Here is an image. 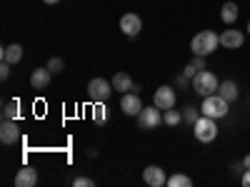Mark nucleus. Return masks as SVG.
I'll return each mask as SVG.
<instances>
[{
    "label": "nucleus",
    "mask_w": 250,
    "mask_h": 187,
    "mask_svg": "<svg viewBox=\"0 0 250 187\" xmlns=\"http://www.w3.org/2000/svg\"><path fill=\"white\" fill-rule=\"evenodd\" d=\"M120 30L128 35V37H135V35L143 30V20H140V15H135V13H125V15L120 18Z\"/></svg>",
    "instance_id": "9"
},
{
    "label": "nucleus",
    "mask_w": 250,
    "mask_h": 187,
    "mask_svg": "<svg viewBox=\"0 0 250 187\" xmlns=\"http://www.w3.org/2000/svg\"><path fill=\"white\" fill-rule=\"evenodd\" d=\"M143 180L148 182L150 187H163L165 182H168V177H165L163 168H158V165H150V168L143 170Z\"/></svg>",
    "instance_id": "12"
},
{
    "label": "nucleus",
    "mask_w": 250,
    "mask_h": 187,
    "mask_svg": "<svg viewBox=\"0 0 250 187\" xmlns=\"http://www.w3.org/2000/svg\"><path fill=\"white\" fill-rule=\"evenodd\" d=\"M0 55H3V60L10 62V65H18V62L23 60V45H18V43L5 45L3 50H0Z\"/></svg>",
    "instance_id": "16"
},
{
    "label": "nucleus",
    "mask_w": 250,
    "mask_h": 187,
    "mask_svg": "<svg viewBox=\"0 0 250 187\" xmlns=\"http://www.w3.org/2000/svg\"><path fill=\"white\" fill-rule=\"evenodd\" d=\"M218 45H220V35H218L215 30H200V33L190 40L193 55H203V57H208L210 53H215Z\"/></svg>",
    "instance_id": "1"
},
{
    "label": "nucleus",
    "mask_w": 250,
    "mask_h": 187,
    "mask_svg": "<svg viewBox=\"0 0 250 187\" xmlns=\"http://www.w3.org/2000/svg\"><path fill=\"white\" fill-rule=\"evenodd\" d=\"M38 182V170L35 168H20L15 175V187H35Z\"/></svg>",
    "instance_id": "13"
},
{
    "label": "nucleus",
    "mask_w": 250,
    "mask_h": 187,
    "mask_svg": "<svg viewBox=\"0 0 250 187\" xmlns=\"http://www.w3.org/2000/svg\"><path fill=\"white\" fill-rule=\"evenodd\" d=\"M198 117H200V112H198V108H193V105L183 110V120H185V122H190V125H195V120H198Z\"/></svg>",
    "instance_id": "24"
},
{
    "label": "nucleus",
    "mask_w": 250,
    "mask_h": 187,
    "mask_svg": "<svg viewBox=\"0 0 250 187\" xmlns=\"http://www.w3.org/2000/svg\"><path fill=\"white\" fill-rule=\"evenodd\" d=\"M228 105H230V102H228L223 95H208V97H203V105H200V112L203 115H208V117H225L228 115V110H230V108H228Z\"/></svg>",
    "instance_id": "2"
},
{
    "label": "nucleus",
    "mask_w": 250,
    "mask_h": 187,
    "mask_svg": "<svg viewBox=\"0 0 250 187\" xmlns=\"http://www.w3.org/2000/svg\"><path fill=\"white\" fill-rule=\"evenodd\" d=\"M163 110L160 108H143L140 110V115H138V128L140 130H155L158 125L163 122V115H160Z\"/></svg>",
    "instance_id": "6"
},
{
    "label": "nucleus",
    "mask_w": 250,
    "mask_h": 187,
    "mask_svg": "<svg viewBox=\"0 0 250 187\" xmlns=\"http://www.w3.org/2000/svg\"><path fill=\"white\" fill-rule=\"evenodd\" d=\"M218 95H223L228 102H235L240 93H238V85H235L233 80H223L220 85H218Z\"/></svg>",
    "instance_id": "18"
},
{
    "label": "nucleus",
    "mask_w": 250,
    "mask_h": 187,
    "mask_svg": "<svg viewBox=\"0 0 250 187\" xmlns=\"http://www.w3.org/2000/svg\"><path fill=\"white\" fill-rule=\"evenodd\" d=\"M240 182H243V187H250V170H245L240 175Z\"/></svg>",
    "instance_id": "28"
},
{
    "label": "nucleus",
    "mask_w": 250,
    "mask_h": 187,
    "mask_svg": "<svg viewBox=\"0 0 250 187\" xmlns=\"http://www.w3.org/2000/svg\"><path fill=\"white\" fill-rule=\"evenodd\" d=\"M153 105L160 108L163 112H165V110H170V108H175V90H173L170 85L158 88L155 95H153Z\"/></svg>",
    "instance_id": "7"
},
{
    "label": "nucleus",
    "mask_w": 250,
    "mask_h": 187,
    "mask_svg": "<svg viewBox=\"0 0 250 187\" xmlns=\"http://www.w3.org/2000/svg\"><path fill=\"white\" fill-rule=\"evenodd\" d=\"M93 120L98 125H103L108 120V110H105V102H93Z\"/></svg>",
    "instance_id": "20"
},
{
    "label": "nucleus",
    "mask_w": 250,
    "mask_h": 187,
    "mask_svg": "<svg viewBox=\"0 0 250 187\" xmlns=\"http://www.w3.org/2000/svg\"><path fill=\"white\" fill-rule=\"evenodd\" d=\"M233 172H235V175H243V172H245V162H235V165H233Z\"/></svg>",
    "instance_id": "27"
},
{
    "label": "nucleus",
    "mask_w": 250,
    "mask_h": 187,
    "mask_svg": "<svg viewBox=\"0 0 250 187\" xmlns=\"http://www.w3.org/2000/svg\"><path fill=\"white\" fill-rule=\"evenodd\" d=\"M20 140V130L15 120H3L0 122V142L3 145H15Z\"/></svg>",
    "instance_id": "10"
},
{
    "label": "nucleus",
    "mask_w": 250,
    "mask_h": 187,
    "mask_svg": "<svg viewBox=\"0 0 250 187\" xmlns=\"http://www.w3.org/2000/svg\"><path fill=\"white\" fill-rule=\"evenodd\" d=\"M3 120H18V102L15 100L3 105Z\"/></svg>",
    "instance_id": "21"
},
{
    "label": "nucleus",
    "mask_w": 250,
    "mask_h": 187,
    "mask_svg": "<svg viewBox=\"0 0 250 187\" xmlns=\"http://www.w3.org/2000/svg\"><path fill=\"white\" fill-rule=\"evenodd\" d=\"M120 108L125 115H130V117H138L140 110H143V102L138 97V93H123V100H120Z\"/></svg>",
    "instance_id": "11"
},
{
    "label": "nucleus",
    "mask_w": 250,
    "mask_h": 187,
    "mask_svg": "<svg viewBox=\"0 0 250 187\" xmlns=\"http://www.w3.org/2000/svg\"><path fill=\"white\" fill-rule=\"evenodd\" d=\"M248 33H250V20H248Z\"/></svg>",
    "instance_id": "31"
},
{
    "label": "nucleus",
    "mask_w": 250,
    "mask_h": 187,
    "mask_svg": "<svg viewBox=\"0 0 250 187\" xmlns=\"http://www.w3.org/2000/svg\"><path fill=\"white\" fill-rule=\"evenodd\" d=\"M193 132H195V140L200 142H213L218 137V125H215V117H208V115H200L193 125Z\"/></svg>",
    "instance_id": "4"
},
{
    "label": "nucleus",
    "mask_w": 250,
    "mask_h": 187,
    "mask_svg": "<svg viewBox=\"0 0 250 187\" xmlns=\"http://www.w3.org/2000/svg\"><path fill=\"white\" fill-rule=\"evenodd\" d=\"M193 90L198 93V95H203V97H208V95H215L218 93V85H220V82H218V77L210 73V70H200L193 80Z\"/></svg>",
    "instance_id": "3"
},
{
    "label": "nucleus",
    "mask_w": 250,
    "mask_h": 187,
    "mask_svg": "<svg viewBox=\"0 0 250 187\" xmlns=\"http://www.w3.org/2000/svg\"><path fill=\"white\" fill-rule=\"evenodd\" d=\"M238 15H240L238 3H233V0H228V3H223V8H220V20H223L225 25H233L235 20H238Z\"/></svg>",
    "instance_id": "15"
},
{
    "label": "nucleus",
    "mask_w": 250,
    "mask_h": 187,
    "mask_svg": "<svg viewBox=\"0 0 250 187\" xmlns=\"http://www.w3.org/2000/svg\"><path fill=\"white\" fill-rule=\"evenodd\" d=\"M48 70L55 73V75L62 73V70H65V60H62V57H50V60H48Z\"/></svg>",
    "instance_id": "23"
},
{
    "label": "nucleus",
    "mask_w": 250,
    "mask_h": 187,
    "mask_svg": "<svg viewBox=\"0 0 250 187\" xmlns=\"http://www.w3.org/2000/svg\"><path fill=\"white\" fill-rule=\"evenodd\" d=\"M10 77V62H0V80H8Z\"/></svg>",
    "instance_id": "26"
},
{
    "label": "nucleus",
    "mask_w": 250,
    "mask_h": 187,
    "mask_svg": "<svg viewBox=\"0 0 250 187\" xmlns=\"http://www.w3.org/2000/svg\"><path fill=\"white\" fill-rule=\"evenodd\" d=\"M50 70H48V65L45 68H35L33 70V75H30V85L35 88V90H43V88H48L50 85Z\"/></svg>",
    "instance_id": "14"
},
{
    "label": "nucleus",
    "mask_w": 250,
    "mask_h": 187,
    "mask_svg": "<svg viewBox=\"0 0 250 187\" xmlns=\"http://www.w3.org/2000/svg\"><path fill=\"white\" fill-rule=\"evenodd\" d=\"M88 95L93 102H105L113 95V82H108L105 77H93L88 82Z\"/></svg>",
    "instance_id": "5"
},
{
    "label": "nucleus",
    "mask_w": 250,
    "mask_h": 187,
    "mask_svg": "<svg viewBox=\"0 0 250 187\" xmlns=\"http://www.w3.org/2000/svg\"><path fill=\"white\" fill-rule=\"evenodd\" d=\"M243 43H245V35L235 28H228L220 33V45L228 50H238V48H243Z\"/></svg>",
    "instance_id": "8"
},
{
    "label": "nucleus",
    "mask_w": 250,
    "mask_h": 187,
    "mask_svg": "<svg viewBox=\"0 0 250 187\" xmlns=\"http://www.w3.org/2000/svg\"><path fill=\"white\" fill-rule=\"evenodd\" d=\"M180 120H183V112H178L175 108H170V110L163 112V122L168 125V128H175V125H180Z\"/></svg>",
    "instance_id": "19"
},
{
    "label": "nucleus",
    "mask_w": 250,
    "mask_h": 187,
    "mask_svg": "<svg viewBox=\"0 0 250 187\" xmlns=\"http://www.w3.org/2000/svg\"><path fill=\"white\" fill-rule=\"evenodd\" d=\"M168 185L170 187H190L193 180L188 177V175H173V177H168Z\"/></svg>",
    "instance_id": "22"
},
{
    "label": "nucleus",
    "mask_w": 250,
    "mask_h": 187,
    "mask_svg": "<svg viewBox=\"0 0 250 187\" xmlns=\"http://www.w3.org/2000/svg\"><path fill=\"white\" fill-rule=\"evenodd\" d=\"M243 162H245V170H250V155H245V157H243Z\"/></svg>",
    "instance_id": "29"
},
{
    "label": "nucleus",
    "mask_w": 250,
    "mask_h": 187,
    "mask_svg": "<svg viewBox=\"0 0 250 187\" xmlns=\"http://www.w3.org/2000/svg\"><path fill=\"white\" fill-rule=\"evenodd\" d=\"M43 3H48V5H55V3H60V0H43Z\"/></svg>",
    "instance_id": "30"
},
{
    "label": "nucleus",
    "mask_w": 250,
    "mask_h": 187,
    "mask_svg": "<svg viewBox=\"0 0 250 187\" xmlns=\"http://www.w3.org/2000/svg\"><path fill=\"white\" fill-rule=\"evenodd\" d=\"M113 82V88L118 90V93H133V77L128 75V73H115V77L110 80Z\"/></svg>",
    "instance_id": "17"
},
{
    "label": "nucleus",
    "mask_w": 250,
    "mask_h": 187,
    "mask_svg": "<svg viewBox=\"0 0 250 187\" xmlns=\"http://www.w3.org/2000/svg\"><path fill=\"white\" fill-rule=\"evenodd\" d=\"M73 187H95V182L90 177H75L73 180Z\"/></svg>",
    "instance_id": "25"
}]
</instances>
